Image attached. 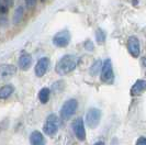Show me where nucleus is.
<instances>
[{"label":"nucleus","mask_w":146,"mask_h":145,"mask_svg":"<svg viewBox=\"0 0 146 145\" xmlns=\"http://www.w3.org/2000/svg\"><path fill=\"white\" fill-rule=\"evenodd\" d=\"M76 66H77V58L74 55H64L57 62L55 66V72L60 76H64L73 72Z\"/></svg>","instance_id":"nucleus-1"},{"label":"nucleus","mask_w":146,"mask_h":145,"mask_svg":"<svg viewBox=\"0 0 146 145\" xmlns=\"http://www.w3.org/2000/svg\"><path fill=\"white\" fill-rule=\"evenodd\" d=\"M59 120L56 114H50L46 118L45 123L43 125L44 133L48 136H55L58 132Z\"/></svg>","instance_id":"nucleus-2"},{"label":"nucleus","mask_w":146,"mask_h":145,"mask_svg":"<svg viewBox=\"0 0 146 145\" xmlns=\"http://www.w3.org/2000/svg\"><path fill=\"white\" fill-rule=\"evenodd\" d=\"M77 108H78V102L76 99H69V100L65 101L60 109V119L63 121L69 120L76 113Z\"/></svg>","instance_id":"nucleus-3"},{"label":"nucleus","mask_w":146,"mask_h":145,"mask_svg":"<svg viewBox=\"0 0 146 145\" xmlns=\"http://www.w3.org/2000/svg\"><path fill=\"white\" fill-rule=\"evenodd\" d=\"M101 110L98 108H90L86 114V123L90 129H96L101 121Z\"/></svg>","instance_id":"nucleus-4"},{"label":"nucleus","mask_w":146,"mask_h":145,"mask_svg":"<svg viewBox=\"0 0 146 145\" xmlns=\"http://www.w3.org/2000/svg\"><path fill=\"white\" fill-rule=\"evenodd\" d=\"M101 81L106 84H112L114 80V72L113 67L110 59H106L101 66Z\"/></svg>","instance_id":"nucleus-5"},{"label":"nucleus","mask_w":146,"mask_h":145,"mask_svg":"<svg viewBox=\"0 0 146 145\" xmlns=\"http://www.w3.org/2000/svg\"><path fill=\"white\" fill-rule=\"evenodd\" d=\"M70 42V33L67 30H63L56 33L53 37V43L57 47H66Z\"/></svg>","instance_id":"nucleus-6"},{"label":"nucleus","mask_w":146,"mask_h":145,"mask_svg":"<svg viewBox=\"0 0 146 145\" xmlns=\"http://www.w3.org/2000/svg\"><path fill=\"white\" fill-rule=\"evenodd\" d=\"M74 134L79 141H85L86 140V130H85V123L81 118L76 119L72 124Z\"/></svg>","instance_id":"nucleus-7"},{"label":"nucleus","mask_w":146,"mask_h":145,"mask_svg":"<svg viewBox=\"0 0 146 145\" xmlns=\"http://www.w3.org/2000/svg\"><path fill=\"white\" fill-rule=\"evenodd\" d=\"M127 50L133 57H139L141 54V43L136 36H130L127 40Z\"/></svg>","instance_id":"nucleus-8"},{"label":"nucleus","mask_w":146,"mask_h":145,"mask_svg":"<svg viewBox=\"0 0 146 145\" xmlns=\"http://www.w3.org/2000/svg\"><path fill=\"white\" fill-rule=\"evenodd\" d=\"M50 67V58L48 57H42L37 61L34 72L37 77H43L44 75L47 72Z\"/></svg>","instance_id":"nucleus-9"},{"label":"nucleus","mask_w":146,"mask_h":145,"mask_svg":"<svg viewBox=\"0 0 146 145\" xmlns=\"http://www.w3.org/2000/svg\"><path fill=\"white\" fill-rule=\"evenodd\" d=\"M17 74V67L12 64H1L0 65V78L6 79Z\"/></svg>","instance_id":"nucleus-10"},{"label":"nucleus","mask_w":146,"mask_h":145,"mask_svg":"<svg viewBox=\"0 0 146 145\" xmlns=\"http://www.w3.org/2000/svg\"><path fill=\"white\" fill-rule=\"evenodd\" d=\"M32 65V56L29 53H22L19 57V67L22 71L29 69Z\"/></svg>","instance_id":"nucleus-11"},{"label":"nucleus","mask_w":146,"mask_h":145,"mask_svg":"<svg viewBox=\"0 0 146 145\" xmlns=\"http://www.w3.org/2000/svg\"><path fill=\"white\" fill-rule=\"evenodd\" d=\"M146 88V81L144 79H139L137 80L133 87L131 88V96L133 97H137V96H141V94L144 92Z\"/></svg>","instance_id":"nucleus-12"},{"label":"nucleus","mask_w":146,"mask_h":145,"mask_svg":"<svg viewBox=\"0 0 146 145\" xmlns=\"http://www.w3.org/2000/svg\"><path fill=\"white\" fill-rule=\"evenodd\" d=\"M30 144L31 145H45V138L40 131H34L30 135Z\"/></svg>","instance_id":"nucleus-13"},{"label":"nucleus","mask_w":146,"mask_h":145,"mask_svg":"<svg viewBox=\"0 0 146 145\" xmlns=\"http://www.w3.org/2000/svg\"><path fill=\"white\" fill-rule=\"evenodd\" d=\"M15 91V87L12 85H5L0 88V99H7Z\"/></svg>","instance_id":"nucleus-14"},{"label":"nucleus","mask_w":146,"mask_h":145,"mask_svg":"<svg viewBox=\"0 0 146 145\" xmlns=\"http://www.w3.org/2000/svg\"><path fill=\"white\" fill-rule=\"evenodd\" d=\"M50 96H51V90L48 88H43L40 90L38 92V99L42 103H47L50 100Z\"/></svg>","instance_id":"nucleus-15"},{"label":"nucleus","mask_w":146,"mask_h":145,"mask_svg":"<svg viewBox=\"0 0 146 145\" xmlns=\"http://www.w3.org/2000/svg\"><path fill=\"white\" fill-rule=\"evenodd\" d=\"M23 15H24V8L20 6V7H18L15 9V15H13V19H12V22L15 23V24H18V23H20L22 21V19H23Z\"/></svg>","instance_id":"nucleus-16"},{"label":"nucleus","mask_w":146,"mask_h":145,"mask_svg":"<svg viewBox=\"0 0 146 145\" xmlns=\"http://www.w3.org/2000/svg\"><path fill=\"white\" fill-rule=\"evenodd\" d=\"M101 66H102V63H101V61H96L95 63L92 64V66L90 67V75L91 76H97L98 74H99V72L101 71Z\"/></svg>","instance_id":"nucleus-17"},{"label":"nucleus","mask_w":146,"mask_h":145,"mask_svg":"<svg viewBox=\"0 0 146 145\" xmlns=\"http://www.w3.org/2000/svg\"><path fill=\"white\" fill-rule=\"evenodd\" d=\"M96 41L99 44H103V42L106 41V33L103 30L98 29L96 31Z\"/></svg>","instance_id":"nucleus-18"},{"label":"nucleus","mask_w":146,"mask_h":145,"mask_svg":"<svg viewBox=\"0 0 146 145\" xmlns=\"http://www.w3.org/2000/svg\"><path fill=\"white\" fill-rule=\"evenodd\" d=\"M7 12H8V7L5 3H2L0 1V20H3L5 19V15H7Z\"/></svg>","instance_id":"nucleus-19"},{"label":"nucleus","mask_w":146,"mask_h":145,"mask_svg":"<svg viewBox=\"0 0 146 145\" xmlns=\"http://www.w3.org/2000/svg\"><path fill=\"white\" fill-rule=\"evenodd\" d=\"M135 145H146V138L144 136H141V138H137L136 141V144Z\"/></svg>","instance_id":"nucleus-20"},{"label":"nucleus","mask_w":146,"mask_h":145,"mask_svg":"<svg viewBox=\"0 0 146 145\" xmlns=\"http://www.w3.org/2000/svg\"><path fill=\"white\" fill-rule=\"evenodd\" d=\"M25 2H27V6L29 8H31V7H33V6H35L36 0H25Z\"/></svg>","instance_id":"nucleus-21"},{"label":"nucleus","mask_w":146,"mask_h":145,"mask_svg":"<svg viewBox=\"0 0 146 145\" xmlns=\"http://www.w3.org/2000/svg\"><path fill=\"white\" fill-rule=\"evenodd\" d=\"M85 47H86L87 50H89V51H91V50H92V43H91L90 41H88V42H86V44H85Z\"/></svg>","instance_id":"nucleus-22"},{"label":"nucleus","mask_w":146,"mask_h":145,"mask_svg":"<svg viewBox=\"0 0 146 145\" xmlns=\"http://www.w3.org/2000/svg\"><path fill=\"white\" fill-rule=\"evenodd\" d=\"M3 2H5V5H6L7 7H10V6H12L13 0H3Z\"/></svg>","instance_id":"nucleus-23"},{"label":"nucleus","mask_w":146,"mask_h":145,"mask_svg":"<svg viewBox=\"0 0 146 145\" xmlns=\"http://www.w3.org/2000/svg\"><path fill=\"white\" fill-rule=\"evenodd\" d=\"M94 145H104V142H102V141H98V142H96Z\"/></svg>","instance_id":"nucleus-24"}]
</instances>
